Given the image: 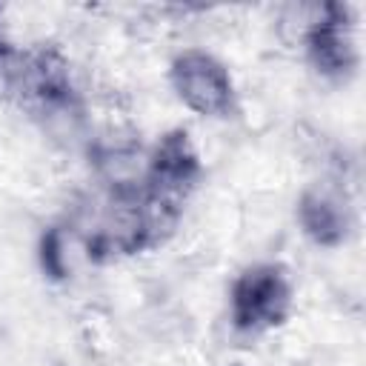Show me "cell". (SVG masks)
<instances>
[{
    "instance_id": "6da1fadb",
    "label": "cell",
    "mask_w": 366,
    "mask_h": 366,
    "mask_svg": "<svg viewBox=\"0 0 366 366\" xmlns=\"http://www.w3.org/2000/svg\"><path fill=\"white\" fill-rule=\"evenodd\" d=\"M9 94L34 114L66 112L74 100V86L66 57L54 46H37L23 54H11L3 74Z\"/></svg>"
},
{
    "instance_id": "7a4b0ae2",
    "label": "cell",
    "mask_w": 366,
    "mask_h": 366,
    "mask_svg": "<svg viewBox=\"0 0 366 366\" xmlns=\"http://www.w3.org/2000/svg\"><path fill=\"white\" fill-rule=\"evenodd\" d=\"M232 323L237 332H266L280 326L292 309L289 274L280 263H257L237 274L232 283Z\"/></svg>"
},
{
    "instance_id": "3957f363",
    "label": "cell",
    "mask_w": 366,
    "mask_h": 366,
    "mask_svg": "<svg viewBox=\"0 0 366 366\" xmlns=\"http://www.w3.org/2000/svg\"><path fill=\"white\" fill-rule=\"evenodd\" d=\"M177 97L203 117H229L234 112V83L229 69L203 49H186L169 69Z\"/></svg>"
},
{
    "instance_id": "277c9868",
    "label": "cell",
    "mask_w": 366,
    "mask_h": 366,
    "mask_svg": "<svg viewBox=\"0 0 366 366\" xmlns=\"http://www.w3.org/2000/svg\"><path fill=\"white\" fill-rule=\"evenodd\" d=\"M306 54L315 71L329 80H343L357 66L355 14L346 3H326L306 29Z\"/></svg>"
},
{
    "instance_id": "5b68a950",
    "label": "cell",
    "mask_w": 366,
    "mask_h": 366,
    "mask_svg": "<svg viewBox=\"0 0 366 366\" xmlns=\"http://www.w3.org/2000/svg\"><path fill=\"white\" fill-rule=\"evenodd\" d=\"M297 223L315 246H326V249L340 246L352 226L349 209L340 203V197L332 194L329 189H317V186H312L300 194Z\"/></svg>"
},
{
    "instance_id": "8992f818",
    "label": "cell",
    "mask_w": 366,
    "mask_h": 366,
    "mask_svg": "<svg viewBox=\"0 0 366 366\" xmlns=\"http://www.w3.org/2000/svg\"><path fill=\"white\" fill-rule=\"evenodd\" d=\"M43 269L51 274V277H63V257H60V237L57 232H49L43 237Z\"/></svg>"
}]
</instances>
